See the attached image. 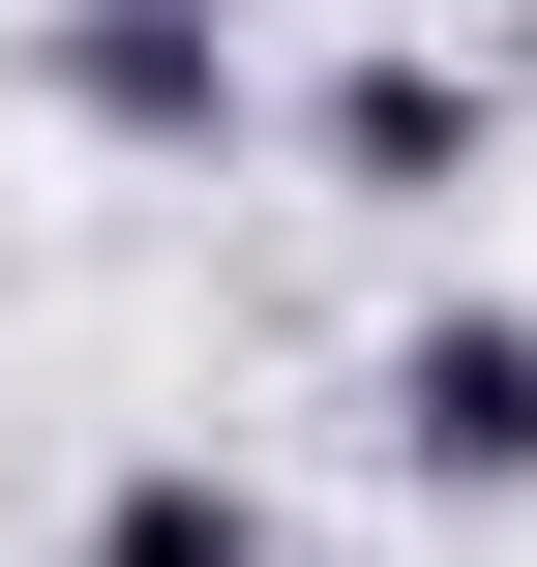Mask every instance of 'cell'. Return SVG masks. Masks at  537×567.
Listing matches in <instances>:
<instances>
[{
	"label": "cell",
	"mask_w": 537,
	"mask_h": 567,
	"mask_svg": "<svg viewBox=\"0 0 537 567\" xmlns=\"http://www.w3.org/2000/svg\"><path fill=\"white\" fill-rule=\"evenodd\" d=\"M359 419H389V478H419V508H537V299H419Z\"/></svg>",
	"instance_id": "6da1fadb"
},
{
	"label": "cell",
	"mask_w": 537,
	"mask_h": 567,
	"mask_svg": "<svg viewBox=\"0 0 537 567\" xmlns=\"http://www.w3.org/2000/svg\"><path fill=\"white\" fill-rule=\"evenodd\" d=\"M90 567H299V538H269L209 449H149V478H90Z\"/></svg>",
	"instance_id": "277c9868"
},
{
	"label": "cell",
	"mask_w": 537,
	"mask_h": 567,
	"mask_svg": "<svg viewBox=\"0 0 537 567\" xmlns=\"http://www.w3.org/2000/svg\"><path fill=\"white\" fill-rule=\"evenodd\" d=\"M60 120L90 150H239V30L209 0H60Z\"/></svg>",
	"instance_id": "3957f363"
},
{
	"label": "cell",
	"mask_w": 537,
	"mask_h": 567,
	"mask_svg": "<svg viewBox=\"0 0 537 567\" xmlns=\"http://www.w3.org/2000/svg\"><path fill=\"white\" fill-rule=\"evenodd\" d=\"M209 30H239V0H209Z\"/></svg>",
	"instance_id": "5b68a950"
},
{
	"label": "cell",
	"mask_w": 537,
	"mask_h": 567,
	"mask_svg": "<svg viewBox=\"0 0 537 567\" xmlns=\"http://www.w3.org/2000/svg\"><path fill=\"white\" fill-rule=\"evenodd\" d=\"M299 150H329V179H359V209H448V179H478V150H508V90H478V60H419V30H359V60H329V90H299Z\"/></svg>",
	"instance_id": "7a4b0ae2"
}]
</instances>
